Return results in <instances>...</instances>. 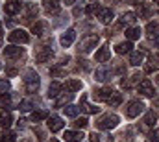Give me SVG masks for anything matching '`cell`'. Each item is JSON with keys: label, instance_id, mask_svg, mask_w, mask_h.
<instances>
[{"label": "cell", "instance_id": "cell-1", "mask_svg": "<svg viewBox=\"0 0 159 142\" xmlns=\"http://www.w3.org/2000/svg\"><path fill=\"white\" fill-rule=\"evenodd\" d=\"M39 85H41L39 76L34 70L26 72V76H24V87H26V91H28V92H37V91H39Z\"/></svg>", "mask_w": 159, "mask_h": 142}, {"label": "cell", "instance_id": "cell-2", "mask_svg": "<svg viewBox=\"0 0 159 142\" xmlns=\"http://www.w3.org/2000/svg\"><path fill=\"white\" fill-rule=\"evenodd\" d=\"M117 126H119V116L117 114H106V116H102L96 122V127L98 129H113Z\"/></svg>", "mask_w": 159, "mask_h": 142}, {"label": "cell", "instance_id": "cell-3", "mask_svg": "<svg viewBox=\"0 0 159 142\" xmlns=\"http://www.w3.org/2000/svg\"><path fill=\"white\" fill-rule=\"evenodd\" d=\"M96 44H98V37H96V35H91V37H87V39H83V41H81V44H80L78 50L81 52V54H89V52H91Z\"/></svg>", "mask_w": 159, "mask_h": 142}, {"label": "cell", "instance_id": "cell-4", "mask_svg": "<svg viewBox=\"0 0 159 142\" xmlns=\"http://www.w3.org/2000/svg\"><path fill=\"white\" fill-rule=\"evenodd\" d=\"M54 55V52L48 48V46H41L35 50V61L37 63H46V61H50V57Z\"/></svg>", "mask_w": 159, "mask_h": 142}, {"label": "cell", "instance_id": "cell-5", "mask_svg": "<svg viewBox=\"0 0 159 142\" xmlns=\"http://www.w3.org/2000/svg\"><path fill=\"white\" fill-rule=\"evenodd\" d=\"M9 42H19V44H24V42H28L30 41V35L24 32V30H15V32H11L9 33Z\"/></svg>", "mask_w": 159, "mask_h": 142}, {"label": "cell", "instance_id": "cell-6", "mask_svg": "<svg viewBox=\"0 0 159 142\" xmlns=\"http://www.w3.org/2000/svg\"><path fill=\"white\" fill-rule=\"evenodd\" d=\"M111 74H113V72H111V69H109L107 65H102V67H98L96 72H94V79H98V81L104 83V81H109V79H111Z\"/></svg>", "mask_w": 159, "mask_h": 142}, {"label": "cell", "instance_id": "cell-7", "mask_svg": "<svg viewBox=\"0 0 159 142\" xmlns=\"http://www.w3.org/2000/svg\"><path fill=\"white\" fill-rule=\"evenodd\" d=\"M143 111H144V105H143V102H131L129 105L126 107V114H128L129 118H135V116H139Z\"/></svg>", "mask_w": 159, "mask_h": 142}, {"label": "cell", "instance_id": "cell-8", "mask_svg": "<svg viewBox=\"0 0 159 142\" xmlns=\"http://www.w3.org/2000/svg\"><path fill=\"white\" fill-rule=\"evenodd\" d=\"M113 92H115L113 89L106 87V89H98V91H94L93 96H94V100H98V102H109V98H111Z\"/></svg>", "mask_w": 159, "mask_h": 142}, {"label": "cell", "instance_id": "cell-9", "mask_svg": "<svg viewBox=\"0 0 159 142\" xmlns=\"http://www.w3.org/2000/svg\"><path fill=\"white\" fill-rule=\"evenodd\" d=\"M139 92L143 94V96H154V85H152V81L150 79H143L141 83H139Z\"/></svg>", "mask_w": 159, "mask_h": 142}, {"label": "cell", "instance_id": "cell-10", "mask_svg": "<svg viewBox=\"0 0 159 142\" xmlns=\"http://www.w3.org/2000/svg\"><path fill=\"white\" fill-rule=\"evenodd\" d=\"M48 129L52 131V133H56V131H59V129H63V126H65V122L59 118V116H50L48 118Z\"/></svg>", "mask_w": 159, "mask_h": 142}, {"label": "cell", "instance_id": "cell-11", "mask_svg": "<svg viewBox=\"0 0 159 142\" xmlns=\"http://www.w3.org/2000/svg\"><path fill=\"white\" fill-rule=\"evenodd\" d=\"M20 7H22L20 2H17V0H9V2H6V6H4V11H6L7 15H17V13L20 11Z\"/></svg>", "mask_w": 159, "mask_h": 142}, {"label": "cell", "instance_id": "cell-12", "mask_svg": "<svg viewBox=\"0 0 159 142\" xmlns=\"http://www.w3.org/2000/svg\"><path fill=\"white\" fill-rule=\"evenodd\" d=\"M4 55L7 59H17V57L22 55V48H19V46H6L4 48Z\"/></svg>", "mask_w": 159, "mask_h": 142}, {"label": "cell", "instance_id": "cell-13", "mask_svg": "<svg viewBox=\"0 0 159 142\" xmlns=\"http://www.w3.org/2000/svg\"><path fill=\"white\" fill-rule=\"evenodd\" d=\"M74 39H76V32L74 30H67L63 35H61V39H59V42H61V46H70L72 42H74Z\"/></svg>", "mask_w": 159, "mask_h": 142}, {"label": "cell", "instance_id": "cell-14", "mask_svg": "<svg viewBox=\"0 0 159 142\" xmlns=\"http://www.w3.org/2000/svg\"><path fill=\"white\" fill-rule=\"evenodd\" d=\"M113 11L111 9H107V7H102L100 9V13H98V19H100V22H104V24H111L113 22Z\"/></svg>", "mask_w": 159, "mask_h": 142}, {"label": "cell", "instance_id": "cell-15", "mask_svg": "<svg viewBox=\"0 0 159 142\" xmlns=\"http://www.w3.org/2000/svg\"><path fill=\"white\" fill-rule=\"evenodd\" d=\"M109 57H111V50H109V46H102V48L96 52V55H94V59H96L98 63L109 61Z\"/></svg>", "mask_w": 159, "mask_h": 142}, {"label": "cell", "instance_id": "cell-16", "mask_svg": "<svg viewBox=\"0 0 159 142\" xmlns=\"http://www.w3.org/2000/svg\"><path fill=\"white\" fill-rule=\"evenodd\" d=\"M46 30H48V24H46V22H43V20L35 22V24L32 26V32H34L37 37H44V35H46Z\"/></svg>", "mask_w": 159, "mask_h": 142}, {"label": "cell", "instance_id": "cell-17", "mask_svg": "<svg viewBox=\"0 0 159 142\" xmlns=\"http://www.w3.org/2000/svg\"><path fill=\"white\" fill-rule=\"evenodd\" d=\"M11 124H13V116H11V113H7V111L0 113V127H2V129H7Z\"/></svg>", "mask_w": 159, "mask_h": 142}, {"label": "cell", "instance_id": "cell-18", "mask_svg": "<svg viewBox=\"0 0 159 142\" xmlns=\"http://www.w3.org/2000/svg\"><path fill=\"white\" fill-rule=\"evenodd\" d=\"M59 92H61V83L52 81V83H50V87H48L46 96H48V98H57V96H59Z\"/></svg>", "mask_w": 159, "mask_h": 142}, {"label": "cell", "instance_id": "cell-19", "mask_svg": "<svg viewBox=\"0 0 159 142\" xmlns=\"http://www.w3.org/2000/svg\"><path fill=\"white\" fill-rule=\"evenodd\" d=\"M65 140L67 142H81L83 133L81 131H65Z\"/></svg>", "mask_w": 159, "mask_h": 142}, {"label": "cell", "instance_id": "cell-20", "mask_svg": "<svg viewBox=\"0 0 159 142\" xmlns=\"http://www.w3.org/2000/svg\"><path fill=\"white\" fill-rule=\"evenodd\" d=\"M44 4V9L48 13H57L59 11V0H43Z\"/></svg>", "mask_w": 159, "mask_h": 142}, {"label": "cell", "instance_id": "cell-21", "mask_svg": "<svg viewBox=\"0 0 159 142\" xmlns=\"http://www.w3.org/2000/svg\"><path fill=\"white\" fill-rule=\"evenodd\" d=\"M146 33L150 39H156L159 35V22H148V26H146Z\"/></svg>", "mask_w": 159, "mask_h": 142}, {"label": "cell", "instance_id": "cell-22", "mask_svg": "<svg viewBox=\"0 0 159 142\" xmlns=\"http://www.w3.org/2000/svg\"><path fill=\"white\" fill-rule=\"evenodd\" d=\"M141 81V76L139 74H133V76H129V79H122V87L124 89H131L135 83H139Z\"/></svg>", "mask_w": 159, "mask_h": 142}, {"label": "cell", "instance_id": "cell-23", "mask_svg": "<svg viewBox=\"0 0 159 142\" xmlns=\"http://www.w3.org/2000/svg\"><path fill=\"white\" fill-rule=\"evenodd\" d=\"M0 107L2 109H9V107H13V96L11 94H2L0 96Z\"/></svg>", "mask_w": 159, "mask_h": 142}, {"label": "cell", "instance_id": "cell-24", "mask_svg": "<svg viewBox=\"0 0 159 142\" xmlns=\"http://www.w3.org/2000/svg\"><path fill=\"white\" fill-rule=\"evenodd\" d=\"M126 37H128L129 41H135V39H139V37H141V30H139L137 26H131V28H128V30H126Z\"/></svg>", "mask_w": 159, "mask_h": 142}, {"label": "cell", "instance_id": "cell-25", "mask_svg": "<svg viewBox=\"0 0 159 142\" xmlns=\"http://www.w3.org/2000/svg\"><path fill=\"white\" fill-rule=\"evenodd\" d=\"M157 69H159V57H157V55H150L148 65H146V72L157 70Z\"/></svg>", "mask_w": 159, "mask_h": 142}, {"label": "cell", "instance_id": "cell-26", "mask_svg": "<svg viewBox=\"0 0 159 142\" xmlns=\"http://www.w3.org/2000/svg\"><path fill=\"white\" fill-rule=\"evenodd\" d=\"M143 59H144V54L143 52H131V55H129V63L131 65H139V63H143Z\"/></svg>", "mask_w": 159, "mask_h": 142}, {"label": "cell", "instance_id": "cell-27", "mask_svg": "<svg viewBox=\"0 0 159 142\" xmlns=\"http://www.w3.org/2000/svg\"><path fill=\"white\" fill-rule=\"evenodd\" d=\"M131 48H133L131 42H120V44H117V54H120V55L122 54H129Z\"/></svg>", "mask_w": 159, "mask_h": 142}, {"label": "cell", "instance_id": "cell-28", "mask_svg": "<svg viewBox=\"0 0 159 142\" xmlns=\"http://www.w3.org/2000/svg\"><path fill=\"white\" fill-rule=\"evenodd\" d=\"M80 87H81V83H80L78 79H69V81L65 83V89H67V91H70V92L80 91Z\"/></svg>", "mask_w": 159, "mask_h": 142}, {"label": "cell", "instance_id": "cell-29", "mask_svg": "<svg viewBox=\"0 0 159 142\" xmlns=\"http://www.w3.org/2000/svg\"><path fill=\"white\" fill-rule=\"evenodd\" d=\"M135 19H137V15H135V13H131V11H128V13H124V15H122L120 22H122V24H133V22H135Z\"/></svg>", "mask_w": 159, "mask_h": 142}, {"label": "cell", "instance_id": "cell-30", "mask_svg": "<svg viewBox=\"0 0 159 142\" xmlns=\"http://www.w3.org/2000/svg\"><path fill=\"white\" fill-rule=\"evenodd\" d=\"M81 107H83L87 113H91V114H94V113L100 111V107H94V105H91V104H87V98H85V96L81 98Z\"/></svg>", "mask_w": 159, "mask_h": 142}, {"label": "cell", "instance_id": "cell-31", "mask_svg": "<svg viewBox=\"0 0 159 142\" xmlns=\"http://www.w3.org/2000/svg\"><path fill=\"white\" fill-rule=\"evenodd\" d=\"M63 109H65V114L70 116V118L78 116V113H80V107H76V105H67V107H63Z\"/></svg>", "mask_w": 159, "mask_h": 142}, {"label": "cell", "instance_id": "cell-32", "mask_svg": "<svg viewBox=\"0 0 159 142\" xmlns=\"http://www.w3.org/2000/svg\"><path fill=\"white\" fill-rule=\"evenodd\" d=\"M156 122H157V116H156V113H154V111L146 113V116H144V124H146V126H154Z\"/></svg>", "mask_w": 159, "mask_h": 142}, {"label": "cell", "instance_id": "cell-33", "mask_svg": "<svg viewBox=\"0 0 159 142\" xmlns=\"http://www.w3.org/2000/svg\"><path fill=\"white\" fill-rule=\"evenodd\" d=\"M120 102H122V94H120V92H113V94H111V98H109V105L117 107Z\"/></svg>", "mask_w": 159, "mask_h": 142}, {"label": "cell", "instance_id": "cell-34", "mask_svg": "<svg viewBox=\"0 0 159 142\" xmlns=\"http://www.w3.org/2000/svg\"><path fill=\"white\" fill-rule=\"evenodd\" d=\"M91 140L93 142H111V137H106V135H100V133H93Z\"/></svg>", "mask_w": 159, "mask_h": 142}, {"label": "cell", "instance_id": "cell-35", "mask_svg": "<svg viewBox=\"0 0 159 142\" xmlns=\"http://www.w3.org/2000/svg\"><path fill=\"white\" fill-rule=\"evenodd\" d=\"M46 116H48L46 111H34V113H32V120H34V122H41V120L46 118Z\"/></svg>", "mask_w": 159, "mask_h": 142}, {"label": "cell", "instance_id": "cell-36", "mask_svg": "<svg viewBox=\"0 0 159 142\" xmlns=\"http://www.w3.org/2000/svg\"><path fill=\"white\" fill-rule=\"evenodd\" d=\"M2 142H17V135L13 131H6L2 135Z\"/></svg>", "mask_w": 159, "mask_h": 142}, {"label": "cell", "instance_id": "cell-37", "mask_svg": "<svg viewBox=\"0 0 159 142\" xmlns=\"http://www.w3.org/2000/svg\"><path fill=\"white\" fill-rule=\"evenodd\" d=\"M70 100H72V92H69V94H65V96H61V98H59V100L56 102V105H57V107H63L65 104H69Z\"/></svg>", "mask_w": 159, "mask_h": 142}, {"label": "cell", "instance_id": "cell-38", "mask_svg": "<svg viewBox=\"0 0 159 142\" xmlns=\"http://www.w3.org/2000/svg\"><path fill=\"white\" fill-rule=\"evenodd\" d=\"M32 105H34V104H32V100H22V102L19 104V109H20L22 113H28V111L32 109Z\"/></svg>", "mask_w": 159, "mask_h": 142}, {"label": "cell", "instance_id": "cell-39", "mask_svg": "<svg viewBox=\"0 0 159 142\" xmlns=\"http://www.w3.org/2000/svg\"><path fill=\"white\" fill-rule=\"evenodd\" d=\"M100 9H102V7H100L98 4H89V6H87V15H94V13H100Z\"/></svg>", "mask_w": 159, "mask_h": 142}, {"label": "cell", "instance_id": "cell-40", "mask_svg": "<svg viewBox=\"0 0 159 142\" xmlns=\"http://www.w3.org/2000/svg\"><path fill=\"white\" fill-rule=\"evenodd\" d=\"M146 142H159V129H154L152 133H148Z\"/></svg>", "mask_w": 159, "mask_h": 142}, {"label": "cell", "instance_id": "cell-41", "mask_svg": "<svg viewBox=\"0 0 159 142\" xmlns=\"http://www.w3.org/2000/svg\"><path fill=\"white\" fill-rule=\"evenodd\" d=\"M9 91V81L7 79H0V92L4 94V92H7Z\"/></svg>", "mask_w": 159, "mask_h": 142}, {"label": "cell", "instance_id": "cell-42", "mask_svg": "<svg viewBox=\"0 0 159 142\" xmlns=\"http://www.w3.org/2000/svg\"><path fill=\"white\" fill-rule=\"evenodd\" d=\"M50 74H52V76H63L65 70H63L61 67H52V69H50Z\"/></svg>", "mask_w": 159, "mask_h": 142}, {"label": "cell", "instance_id": "cell-43", "mask_svg": "<svg viewBox=\"0 0 159 142\" xmlns=\"http://www.w3.org/2000/svg\"><path fill=\"white\" fill-rule=\"evenodd\" d=\"M139 13H141L143 17H148V15H150V9H148L144 4H139Z\"/></svg>", "mask_w": 159, "mask_h": 142}, {"label": "cell", "instance_id": "cell-44", "mask_svg": "<svg viewBox=\"0 0 159 142\" xmlns=\"http://www.w3.org/2000/svg\"><path fill=\"white\" fill-rule=\"evenodd\" d=\"M87 124H89V120H87V118H78V120L74 122V126H76V127H85Z\"/></svg>", "mask_w": 159, "mask_h": 142}, {"label": "cell", "instance_id": "cell-45", "mask_svg": "<svg viewBox=\"0 0 159 142\" xmlns=\"http://www.w3.org/2000/svg\"><path fill=\"white\" fill-rule=\"evenodd\" d=\"M37 15V7L35 6H28V17H34Z\"/></svg>", "mask_w": 159, "mask_h": 142}, {"label": "cell", "instance_id": "cell-46", "mask_svg": "<svg viewBox=\"0 0 159 142\" xmlns=\"http://www.w3.org/2000/svg\"><path fill=\"white\" fill-rule=\"evenodd\" d=\"M81 13H83V6H76V7H74V11H72V15H74V17H80Z\"/></svg>", "mask_w": 159, "mask_h": 142}, {"label": "cell", "instance_id": "cell-47", "mask_svg": "<svg viewBox=\"0 0 159 142\" xmlns=\"http://www.w3.org/2000/svg\"><path fill=\"white\" fill-rule=\"evenodd\" d=\"M6 72H7V76H11V78H13V76H17V69H13V67H9Z\"/></svg>", "mask_w": 159, "mask_h": 142}, {"label": "cell", "instance_id": "cell-48", "mask_svg": "<svg viewBox=\"0 0 159 142\" xmlns=\"http://www.w3.org/2000/svg\"><path fill=\"white\" fill-rule=\"evenodd\" d=\"M152 105H154V107L159 111V96H154V102H152Z\"/></svg>", "mask_w": 159, "mask_h": 142}, {"label": "cell", "instance_id": "cell-49", "mask_svg": "<svg viewBox=\"0 0 159 142\" xmlns=\"http://www.w3.org/2000/svg\"><path fill=\"white\" fill-rule=\"evenodd\" d=\"M24 122H26V120H24V118H20V120H19V127H24Z\"/></svg>", "mask_w": 159, "mask_h": 142}, {"label": "cell", "instance_id": "cell-50", "mask_svg": "<svg viewBox=\"0 0 159 142\" xmlns=\"http://www.w3.org/2000/svg\"><path fill=\"white\" fill-rule=\"evenodd\" d=\"M154 42H156V44H157V46H159V35L156 37V39H154Z\"/></svg>", "mask_w": 159, "mask_h": 142}, {"label": "cell", "instance_id": "cell-51", "mask_svg": "<svg viewBox=\"0 0 159 142\" xmlns=\"http://www.w3.org/2000/svg\"><path fill=\"white\" fill-rule=\"evenodd\" d=\"M20 142H30V140H28V139H24V140H20Z\"/></svg>", "mask_w": 159, "mask_h": 142}, {"label": "cell", "instance_id": "cell-52", "mask_svg": "<svg viewBox=\"0 0 159 142\" xmlns=\"http://www.w3.org/2000/svg\"><path fill=\"white\" fill-rule=\"evenodd\" d=\"M50 142H57V140H56V139H52V140H50Z\"/></svg>", "mask_w": 159, "mask_h": 142}, {"label": "cell", "instance_id": "cell-53", "mask_svg": "<svg viewBox=\"0 0 159 142\" xmlns=\"http://www.w3.org/2000/svg\"><path fill=\"white\" fill-rule=\"evenodd\" d=\"M0 42H2V37H0Z\"/></svg>", "mask_w": 159, "mask_h": 142}, {"label": "cell", "instance_id": "cell-54", "mask_svg": "<svg viewBox=\"0 0 159 142\" xmlns=\"http://www.w3.org/2000/svg\"><path fill=\"white\" fill-rule=\"evenodd\" d=\"M0 30H2V24H0Z\"/></svg>", "mask_w": 159, "mask_h": 142}, {"label": "cell", "instance_id": "cell-55", "mask_svg": "<svg viewBox=\"0 0 159 142\" xmlns=\"http://www.w3.org/2000/svg\"><path fill=\"white\" fill-rule=\"evenodd\" d=\"M69 2H74V0H69Z\"/></svg>", "mask_w": 159, "mask_h": 142}, {"label": "cell", "instance_id": "cell-56", "mask_svg": "<svg viewBox=\"0 0 159 142\" xmlns=\"http://www.w3.org/2000/svg\"><path fill=\"white\" fill-rule=\"evenodd\" d=\"M156 2H157V4H159V0H156Z\"/></svg>", "mask_w": 159, "mask_h": 142}, {"label": "cell", "instance_id": "cell-57", "mask_svg": "<svg viewBox=\"0 0 159 142\" xmlns=\"http://www.w3.org/2000/svg\"><path fill=\"white\" fill-rule=\"evenodd\" d=\"M157 79H159V78H157Z\"/></svg>", "mask_w": 159, "mask_h": 142}]
</instances>
